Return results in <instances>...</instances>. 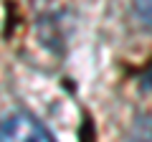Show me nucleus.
<instances>
[{"instance_id": "1", "label": "nucleus", "mask_w": 152, "mask_h": 142, "mask_svg": "<svg viewBox=\"0 0 152 142\" xmlns=\"http://www.w3.org/2000/svg\"><path fill=\"white\" fill-rule=\"evenodd\" d=\"M0 142H56L48 127L28 112H13L0 119Z\"/></svg>"}, {"instance_id": "2", "label": "nucleus", "mask_w": 152, "mask_h": 142, "mask_svg": "<svg viewBox=\"0 0 152 142\" xmlns=\"http://www.w3.org/2000/svg\"><path fill=\"white\" fill-rule=\"evenodd\" d=\"M127 142H152V114H137L132 119Z\"/></svg>"}, {"instance_id": "3", "label": "nucleus", "mask_w": 152, "mask_h": 142, "mask_svg": "<svg viewBox=\"0 0 152 142\" xmlns=\"http://www.w3.org/2000/svg\"><path fill=\"white\" fill-rule=\"evenodd\" d=\"M132 15H134V20L140 23L145 31H152V0H147V3H134V5H132Z\"/></svg>"}]
</instances>
